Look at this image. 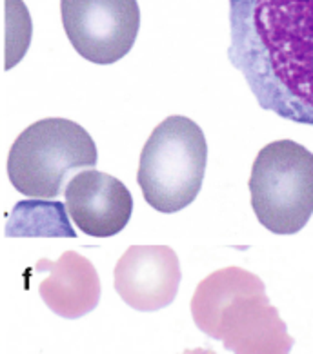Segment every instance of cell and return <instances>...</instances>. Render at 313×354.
Listing matches in <instances>:
<instances>
[{
    "label": "cell",
    "mask_w": 313,
    "mask_h": 354,
    "mask_svg": "<svg viewBox=\"0 0 313 354\" xmlns=\"http://www.w3.org/2000/svg\"><path fill=\"white\" fill-rule=\"evenodd\" d=\"M6 236L77 238V233L71 227L64 204L33 198L22 200L13 207L6 223Z\"/></svg>",
    "instance_id": "10"
},
{
    "label": "cell",
    "mask_w": 313,
    "mask_h": 354,
    "mask_svg": "<svg viewBox=\"0 0 313 354\" xmlns=\"http://www.w3.org/2000/svg\"><path fill=\"white\" fill-rule=\"evenodd\" d=\"M37 272H48L40 281L39 292L55 315L77 320L95 309L100 301V278L88 258L66 251L57 262L42 258L35 266Z\"/></svg>",
    "instance_id": "9"
},
{
    "label": "cell",
    "mask_w": 313,
    "mask_h": 354,
    "mask_svg": "<svg viewBox=\"0 0 313 354\" xmlns=\"http://www.w3.org/2000/svg\"><path fill=\"white\" fill-rule=\"evenodd\" d=\"M228 59L265 111L313 126V0H230Z\"/></svg>",
    "instance_id": "1"
},
{
    "label": "cell",
    "mask_w": 313,
    "mask_h": 354,
    "mask_svg": "<svg viewBox=\"0 0 313 354\" xmlns=\"http://www.w3.org/2000/svg\"><path fill=\"white\" fill-rule=\"evenodd\" d=\"M191 316L199 329L233 354H289L294 338L269 304L265 281L242 267H224L197 286Z\"/></svg>",
    "instance_id": "2"
},
{
    "label": "cell",
    "mask_w": 313,
    "mask_h": 354,
    "mask_svg": "<svg viewBox=\"0 0 313 354\" xmlns=\"http://www.w3.org/2000/svg\"><path fill=\"white\" fill-rule=\"evenodd\" d=\"M64 31L82 59L109 66L126 57L137 40V0H60Z\"/></svg>",
    "instance_id": "6"
},
{
    "label": "cell",
    "mask_w": 313,
    "mask_h": 354,
    "mask_svg": "<svg viewBox=\"0 0 313 354\" xmlns=\"http://www.w3.org/2000/svg\"><path fill=\"white\" fill-rule=\"evenodd\" d=\"M248 185L260 225L298 233L313 214V153L294 140L271 142L255 158Z\"/></svg>",
    "instance_id": "5"
},
{
    "label": "cell",
    "mask_w": 313,
    "mask_h": 354,
    "mask_svg": "<svg viewBox=\"0 0 313 354\" xmlns=\"http://www.w3.org/2000/svg\"><path fill=\"white\" fill-rule=\"evenodd\" d=\"M97 146L82 126L68 118H44L17 136L8 155V176L19 193L55 198L73 171L95 167Z\"/></svg>",
    "instance_id": "4"
},
{
    "label": "cell",
    "mask_w": 313,
    "mask_h": 354,
    "mask_svg": "<svg viewBox=\"0 0 313 354\" xmlns=\"http://www.w3.org/2000/svg\"><path fill=\"white\" fill-rule=\"evenodd\" d=\"M66 211L84 234L115 236L127 225L133 213L132 193L115 176L102 171H80L64 189Z\"/></svg>",
    "instance_id": "8"
},
{
    "label": "cell",
    "mask_w": 313,
    "mask_h": 354,
    "mask_svg": "<svg viewBox=\"0 0 313 354\" xmlns=\"http://www.w3.org/2000/svg\"><path fill=\"white\" fill-rule=\"evenodd\" d=\"M181 354H217V353L213 349H202V347H199V349H186Z\"/></svg>",
    "instance_id": "12"
},
{
    "label": "cell",
    "mask_w": 313,
    "mask_h": 354,
    "mask_svg": "<svg viewBox=\"0 0 313 354\" xmlns=\"http://www.w3.org/2000/svg\"><path fill=\"white\" fill-rule=\"evenodd\" d=\"M206 162L201 127L188 117H168L142 147L137 173L142 196L159 213H179L201 193Z\"/></svg>",
    "instance_id": "3"
},
{
    "label": "cell",
    "mask_w": 313,
    "mask_h": 354,
    "mask_svg": "<svg viewBox=\"0 0 313 354\" xmlns=\"http://www.w3.org/2000/svg\"><path fill=\"white\" fill-rule=\"evenodd\" d=\"M115 291L132 309H164L181 286L179 257L168 245H132L115 266Z\"/></svg>",
    "instance_id": "7"
},
{
    "label": "cell",
    "mask_w": 313,
    "mask_h": 354,
    "mask_svg": "<svg viewBox=\"0 0 313 354\" xmlns=\"http://www.w3.org/2000/svg\"><path fill=\"white\" fill-rule=\"evenodd\" d=\"M6 4V62L4 69L10 71L24 59L31 44L33 24L30 11L22 0H4Z\"/></svg>",
    "instance_id": "11"
}]
</instances>
